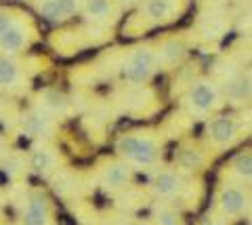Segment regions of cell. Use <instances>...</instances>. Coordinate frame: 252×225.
Segmentation results:
<instances>
[{"label": "cell", "instance_id": "277c9868", "mask_svg": "<svg viewBox=\"0 0 252 225\" xmlns=\"http://www.w3.org/2000/svg\"><path fill=\"white\" fill-rule=\"evenodd\" d=\"M32 38H34V28L28 17L19 15L9 28L0 34V53L6 55H19L21 51H26Z\"/></svg>", "mask_w": 252, "mask_h": 225}, {"label": "cell", "instance_id": "3957f363", "mask_svg": "<svg viewBox=\"0 0 252 225\" xmlns=\"http://www.w3.org/2000/svg\"><path fill=\"white\" fill-rule=\"evenodd\" d=\"M183 103L191 114H210L223 103V91H220L217 82L208 78L195 80L187 89Z\"/></svg>", "mask_w": 252, "mask_h": 225}, {"label": "cell", "instance_id": "cb8c5ba5", "mask_svg": "<svg viewBox=\"0 0 252 225\" xmlns=\"http://www.w3.org/2000/svg\"><path fill=\"white\" fill-rule=\"evenodd\" d=\"M120 6H130V4H135V2H139V0H116Z\"/></svg>", "mask_w": 252, "mask_h": 225}, {"label": "cell", "instance_id": "484cf974", "mask_svg": "<svg viewBox=\"0 0 252 225\" xmlns=\"http://www.w3.org/2000/svg\"><path fill=\"white\" fill-rule=\"evenodd\" d=\"M124 225H145V223H141V221H128V223H124Z\"/></svg>", "mask_w": 252, "mask_h": 225}, {"label": "cell", "instance_id": "8992f818", "mask_svg": "<svg viewBox=\"0 0 252 225\" xmlns=\"http://www.w3.org/2000/svg\"><path fill=\"white\" fill-rule=\"evenodd\" d=\"M206 139L215 147H231L240 139V124L229 116H217L206 124Z\"/></svg>", "mask_w": 252, "mask_h": 225}, {"label": "cell", "instance_id": "52a82bcc", "mask_svg": "<svg viewBox=\"0 0 252 225\" xmlns=\"http://www.w3.org/2000/svg\"><path fill=\"white\" fill-rule=\"evenodd\" d=\"M82 0H38V15L46 21L61 23L80 13Z\"/></svg>", "mask_w": 252, "mask_h": 225}, {"label": "cell", "instance_id": "9c48e42d", "mask_svg": "<svg viewBox=\"0 0 252 225\" xmlns=\"http://www.w3.org/2000/svg\"><path fill=\"white\" fill-rule=\"evenodd\" d=\"M51 202L42 192H32L23 206V225H49Z\"/></svg>", "mask_w": 252, "mask_h": 225}, {"label": "cell", "instance_id": "8fae6325", "mask_svg": "<svg viewBox=\"0 0 252 225\" xmlns=\"http://www.w3.org/2000/svg\"><path fill=\"white\" fill-rule=\"evenodd\" d=\"M177 9H179V0H143V4H141L143 17L149 23H154V26L175 19Z\"/></svg>", "mask_w": 252, "mask_h": 225}, {"label": "cell", "instance_id": "44dd1931", "mask_svg": "<svg viewBox=\"0 0 252 225\" xmlns=\"http://www.w3.org/2000/svg\"><path fill=\"white\" fill-rule=\"evenodd\" d=\"M154 219H156V225H181L179 213L170 211V208H160Z\"/></svg>", "mask_w": 252, "mask_h": 225}, {"label": "cell", "instance_id": "7c38bea8", "mask_svg": "<svg viewBox=\"0 0 252 225\" xmlns=\"http://www.w3.org/2000/svg\"><path fill=\"white\" fill-rule=\"evenodd\" d=\"M130 179H132V168L128 162H124V160L109 162V164L101 170V177H99L101 185L107 190H124L126 185L130 183Z\"/></svg>", "mask_w": 252, "mask_h": 225}, {"label": "cell", "instance_id": "7402d4cb", "mask_svg": "<svg viewBox=\"0 0 252 225\" xmlns=\"http://www.w3.org/2000/svg\"><path fill=\"white\" fill-rule=\"evenodd\" d=\"M19 17V13H15V11H9V9H0V34L4 32L6 28L11 26V23Z\"/></svg>", "mask_w": 252, "mask_h": 225}, {"label": "cell", "instance_id": "e0dca14e", "mask_svg": "<svg viewBox=\"0 0 252 225\" xmlns=\"http://www.w3.org/2000/svg\"><path fill=\"white\" fill-rule=\"evenodd\" d=\"M28 162H30V166L34 168L36 173H51V170L57 168L59 158H57V154H55L53 150H49V147L38 145V147L32 150Z\"/></svg>", "mask_w": 252, "mask_h": 225}, {"label": "cell", "instance_id": "2e32d148", "mask_svg": "<svg viewBox=\"0 0 252 225\" xmlns=\"http://www.w3.org/2000/svg\"><path fill=\"white\" fill-rule=\"evenodd\" d=\"M21 82V65L15 55L0 53V89H15Z\"/></svg>", "mask_w": 252, "mask_h": 225}, {"label": "cell", "instance_id": "4fadbf2b", "mask_svg": "<svg viewBox=\"0 0 252 225\" xmlns=\"http://www.w3.org/2000/svg\"><path fill=\"white\" fill-rule=\"evenodd\" d=\"M252 80H250V72H238L233 74L229 80L225 82V89L223 91V97H227L231 103H248L250 101V95H252Z\"/></svg>", "mask_w": 252, "mask_h": 225}, {"label": "cell", "instance_id": "d4e9b609", "mask_svg": "<svg viewBox=\"0 0 252 225\" xmlns=\"http://www.w3.org/2000/svg\"><path fill=\"white\" fill-rule=\"evenodd\" d=\"M200 225H220L219 221H215V219H204Z\"/></svg>", "mask_w": 252, "mask_h": 225}, {"label": "cell", "instance_id": "ffe728a7", "mask_svg": "<svg viewBox=\"0 0 252 225\" xmlns=\"http://www.w3.org/2000/svg\"><path fill=\"white\" fill-rule=\"evenodd\" d=\"M204 162H206V156L198 147H181L177 154V164L183 170H195L204 166Z\"/></svg>", "mask_w": 252, "mask_h": 225}, {"label": "cell", "instance_id": "5bb4252c", "mask_svg": "<svg viewBox=\"0 0 252 225\" xmlns=\"http://www.w3.org/2000/svg\"><path fill=\"white\" fill-rule=\"evenodd\" d=\"M23 129L26 133L32 137H38V139H44V137H51L53 135V116L44 114L42 110H32L28 114H23Z\"/></svg>", "mask_w": 252, "mask_h": 225}, {"label": "cell", "instance_id": "d6986e66", "mask_svg": "<svg viewBox=\"0 0 252 225\" xmlns=\"http://www.w3.org/2000/svg\"><path fill=\"white\" fill-rule=\"evenodd\" d=\"M229 173H231L233 179H238L242 185L250 183V179H252V154L242 152L238 156H233L229 162Z\"/></svg>", "mask_w": 252, "mask_h": 225}, {"label": "cell", "instance_id": "ba28073f", "mask_svg": "<svg viewBox=\"0 0 252 225\" xmlns=\"http://www.w3.org/2000/svg\"><path fill=\"white\" fill-rule=\"evenodd\" d=\"M118 13H120V4L116 0H82L80 15L89 23H97V26H107L112 23Z\"/></svg>", "mask_w": 252, "mask_h": 225}, {"label": "cell", "instance_id": "9a60e30c", "mask_svg": "<svg viewBox=\"0 0 252 225\" xmlns=\"http://www.w3.org/2000/svg\"><path fill=\"white\" fill-rule=\"evenodd\" d=\"M187 55V46L179 38H168L156 49L158 65H179Z\"/></svg>", "mask_w": 252, "mask_h": 225}, {"label": "cell", "instance_id": "30bf717a", "mask_svg": "<svg viewBox=\"0 0 252 225\" xmlns=\"http://www.w3.org/2000/svg\"><path fill=\"white\" fill-rule=\"evenodd\" d=\"M185 179L175 170H160L152 181V190L158 198H177L185 192Z\"/></svg>", "mask_w": 252, "mask_h": 225}, {"label": "cell", "instance_id": "5b68a950", "mask_svg": "<svg viewBox=\"0 0 252 225\" xmlns=\"http://www.w3.org/2000/svg\"><path fill=\"white\" fill-rule=\"evenodd\" d=\"M217 206L225 217H240L248 211L250 193L246 188H242V185L227 183L225 188H220V192H219Z\"/></svg>", "mask_w": 252, "mask_h": 225}, {"label": "cell", "instance_id": "7a4b0ae2", "mask_svg": "<svg viewBox=\"0 0 252 225\" xmlns=\"http://www.w3.org/2000/svg\"><path fill=\"white\" fill-rule=\"evenodd\" d=\"M158 57L152 46H137L122 61V78L130 84H143L156 74Z\"/></svg>", "mask_w": 252, "mask_h": 225}, {"label": "cell", "instance_id": "603a6c76", "mask_svg": "<svg viewBox=\"0 0 252 225\" xmlns=\"http://www.w3.org/2000/svg\"><path fill=\"white\" fill-rule=\"evenodd\" d=\"M6 154H9V152H6V143L2 141V139H0V160H2Z\"/></svg>", "mask_w": 252, "mask_h": 225}, {"label": "cell", "instance_id": "6da1fadb", "mask_svg": "<svg viewBox=\"0 0 252 225\" xmlns=\"http://www.w3.org/2000/svg\"><path fill=\"white\" fill-rule=\"evenodd\" d=\"M116 152L124 162L137 168L154 166L160 158V143L152 135H122L116 141Z\"/></svg>", "mask_w": 252, "mask_h": 225}, {"label": "cell", "instance_id": "ac0fdd59", "mask_svg": "<svg viewBox=\"0 0 252 225\" xmlns=\"http://www.w3.org/2000/svg\"><path fill=\"white\" fill-rule=\"evenodd\" d=\"M67 99L65 95H61L59 91H44L40 95V107L38 110H42L44 114L49 116H63L67 112Z\"/></svg>", "mask_w": 252, "mask_h": 225}]
</instances>
